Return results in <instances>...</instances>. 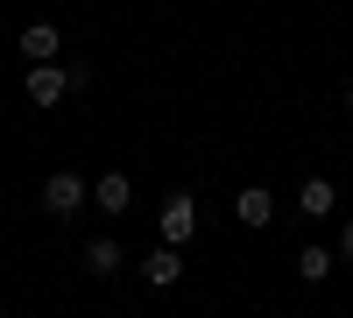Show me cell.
<instances>
[{"label": "cell", "instance_id": "6da1fadb", "mask_svg": "<svg viewBox=\"0 0 353 318\" xmlns=\"http://www.w3.org/2000/svg\"><path fill=\"white\" fill-rule=\"evenodd\" d=\"M156 234H163V248H191V234H198V198H191V191H170V198H163Z\"/></svg>", "mask_w": 353, "mask_h": 318}, {"label": "cell", "instance_id": "7a4b0ae2", "mask_svg": "<svg viewBox=\"0 0 353 318\" xmlns=\"http://www.w3.org/2000/svg\"><path fill=\"white\" fill-rule=\"evenodd\" d=\"M85 198H92V184H85L78 170H50V177H43V212L50 219H71Z\"/></svg>", "mask_w": 353, "mask_h": 318}, {"label": "cell", "instance_id": "3957f363", "mask_svg": "<svg viewBox=\"0 0 353 318\" xmlns=\"http://www.w3.org/2000/svg\"><path fill=\"white\" fill-rule=\"evenodd\" d=\"M71 99V71L64 64H28V106H57Z\"/></svg>", "mask_w": 353, "mask_h": 318}, {"label": "cell", "instance_id": "277c9868", "mask_svg": "<svg viewBox=\"0 0 353 318\" xmlns=\"http://www.w3.org/2000/svg\"><path fill=\"white\" fill-rule=\"evenodd\" d=\"M14 50L28 57V64H57V50H64V36H57L50 21H28L21 36H14Z\"/></svg>", "mask_w": 353, "mask_h": 318}, {"label": "cell", "instance_id": "5b68a950", "mask_svg": "<svg viewBox=\"0 0 353 318\" xmlns=\"http://www.w3.org/2000/svg\"><path fill=\"white\" fill-rule=\"evenodd\" d=\"M176 276H184V248H156V255H141V283H149V290H170Z\"/></svg>", "mask_w": 353, "mask_h": 318}, {"label": "cell", "instance_id": "8992f818", "mask_svg": "<svg viewBox=\"0 0 353 318\" xmlns=\"http://www.w3.org/2000/svg\"><path fill=\"white\" fill-rule=\"evenodd\" d=\"M92 206H99V212H128V206H134L128 170H106V177H92Z\"/></svg>", "mask_w": 353, "mask_h": 318}, {"label": "cell", "instance_id": "52a82bcc", "mask_svg": "<svg viewBox=\"0 0 353 318\" xmlns=\"http://www.w3.org/2000/svg\"><path fill=\"white\" fill-rule=\"evenodd\" d=\"M85 269H92V276H121V269H128L121 241H113V234H92V241H85Z\"/></svg>", "mask_w": 353, "mask_h": 318}, {"label": "cell", "instance_id": "ba28073f", "mask_svg": "<svg viewBox=\"0 0 353 318\" xmlns=\"http://www.w3.org/2000/svg\"><path fill=\"white\" fill-rule=\"evenodd\" d=\"M233 219H241V226H269L276 219V198L261 191V184H248L241 198H233Z\"/></svg>", "mask_w": 353, "mask_h": 318}, {"label": "cell", "instance_id": "9c48e42d", "mask_svg": "<svg viewBox=\"0 0 353 318\" xmlns=\"http://www.w3.org/2000/svg\"><path fill=\"white\" fill-rule=\"evenodd\" d=\"M332 206H339V191H332L325 177H304V184H297V212H304V219H325Z\"/></svg>", "mask_w": 353, "mask_h": 318}, {"label": "cell", "instance_id": "30bf717a", "mask_svg": "<svg viewBox=\"0 0 353 318\" xmlns=\"http://www.w3.org/2000/svg\"><path fill=\"white\" fill-rule=\"evenodd\" d=\"M297 276H304V283H325V276H332V248H304V255H297Z\"/></svg>", "mask_w": 353, "mask_h": 318}, {"label": "cell", "instance_id": "8fae6325", "mask_svg": "<svg viewBox=\"0 0 353 318\" xmlns=\"http://www.w3.org/2000/svg\"><path fill=\"white\" fill-rule=\"evenodd\" d=\"M339 255H346V262H353V219L339 226Z\"/></svg>", "mask_w": 353, "mask_h": 318}, {"label": "cell", "instance_id": "7c38bea8", "mask_svg": "<svg viewBox=\"0 0 353 318\" xmlns=\"http://www.w3.org/2000/svg\"><path fill=\"white\" fill-rule=\"evenodd\" d=\"M346 113H353V85H346Z\"/></svg>", "mask_w": 353, "mask_h": 318}]
</instances>
